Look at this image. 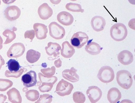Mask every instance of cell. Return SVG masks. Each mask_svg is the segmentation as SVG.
Segmentation results:
<instances>
[{
    "label": "cell",
    "mask_w": 135,
    "mask_h": 103,
    "mask_svg": "<svg viewBox=\"0 0 135 103\" xmlns=\"http://www.w3.org/2000/svg\"><path fill=\"white\" fill-rule=\"evenodd\" d=\"M25 69L24 68H21L17 71H11L7 70L5 71V75L7 77H13L17 78L20 76Z\"/></svg>",
    "instance_id": "cell-30"
},
{
    "label": "cell",
    "mask_w": 135,
    "mask_h": 103,
    "mask_svg": "<svg viewBox=\"0 0 135 103\" xmlns=\"http://www.w3.org/2000/svg\"><path fill=\"white\" fill-rule=\"evenodd\" d=\"M1 0H0V5L1 4Z\"/></svg>",
    "instance_id": "cell-39"
},
{
    "label": "cell",
    "mask_w": 135,
    "mask_h": 103,
    "mask_svg": "<svg viewBox=\"0 0 135 103\" xmlns=\"http://www.w3.org/2000/svg\"><path fill=\"white\" fill-rule=\"evenodd\" d=\"M3 2L6 4H9L13 3L16 0H2Z\"/></svg>",
    "instance_id": "cell-35"
},
{
    "label": "cell",
    "mask_w": 135,
    "mask_h": 103,
    "mask_svg": "<svg viewBox=\"0 0 135 103\" xmlns=\"http://www.w3.org/2000/svg\"><path fill=\"white\" fill-rule=\"evenodd\" d=\"M116 80L118 84L126 89H129L133 83L132 75L129 71L126 70H121L118 71Z\"/></svg>",
    "instance_id": "cell-2"
},
{
    "label": "cell",
    "mask_w": 135,
    "mask_h": 103,
    "mask_svg": "<svg viewBox=\"0 0 135 103\" xmlns=\"http://www.w3.org/2000/svg\"><path fill=\"white\" fill-rule=\"evenodd\" d=\"M3 42L2 39L0 35V50L3 47Z\"/></svg>",
    "instance_id": "cell-37"
},
{
    "label": "cell",
    "mask_w": 135,
    "mask_h": 103,
    "mask_svg": "<svg viewBox=\"0 0 135 103\" xmlns=\"http://www.w3.org/2000/svg\"><path fill=\"white\" fill-rule=\"evenodd\" d=\"M8 100L12 103H21L22 99L19 91L16 88L13 87L7 93Z\"/></svg>",
    "instance_id": "cell-21"
},
{
    "label": "cell",
    "mask_w": 135,
    "mask_h": 103,
    "mask_svg": "<svg viewBox=\"0 0 135 103\" xmlns=\"http://www.w3.org/2000/svg\"><path fill=\"white\" fill-rule=\"evenodd\" d=\"M121 94L119 90L116 87H112L108 91L107 95L108 100L110 103H116L121 97Z\"/></svg>",
    "instance_id": "cell-20"
},
{
    "label": "cell",
    "mask_w": 135,
    "mask_h": 103,
    "mask_svg": "<svg viewBox=\"0 0 135 103\" xmlns=\"http://www.w3.org/2000/svg\"><path fill=\"white\" fill-rule=\"evenodd\" d=\"M127 30L126 26L121 23L114 24L110 30V35L115 41H120L124 40L127 35Z\"/></svg>",
    "instance_id": "cell-1"
},
{
    "label": "cell",
    "mask_w": 135,
    "mask_h": 103,
    "mask_svg": "<svg viewBox=\"0 0 135 103\" xmlns=\"http://www.w3.org/2000/svg\"><path fill=\"white\" fill-rule=\"evenodd\" d=\"M118 61L124 65L131 63L133 60V54L129 51L124 50L120 52L117 56Z\"/></svg>",
    "instance_id": "cell-15"
},
{
    "label": "cell",
    "mask_w": 135,
    "mask_h": 103,
    "mask_svg": "<svg viewBox=\"0 0 135 103\" xmlns=\"http://www.w3.org/2000/svg\"><path fill=\"white\" fill-rule=\"evenodd\" d=\"M86 93L91 103H95L97 102L101 98L102 95V92L100 89L95 86L89 87Z\"/></svg>",
    "instance_id": "cell-10"
},
{
    "label": "cell",
    "mask_w": 135,
    "mask_h": 103,
    "mask_svg": "<svg viewBox=\"0 0 135 103\" xmlns=\"http://www.w3.org/2000/svg\"><path fill=\"white\" fill-rule=\"evenodd\" d=\"M21 80L25 86L27 87L33 86L37 82L36 73L34 71L30 70L22 76Z\"/></svg>",
    "instance_id": "cell-9"
},
{
    "label": "cell",
    "mask_w": 135,
    "mask_h": 103,
    "mask_svg": "<svg viewBox=\"0 0 135 103\" xmlns=\"http://www.w3.org/2000/svg\"><path fill=\"white\" fill-rule=\"evenodd\" d=\"M89 37L85 32H78L74 34L70 40L71 45L74 47L81 48L88 41Z\"/></svg>",
    "instance_id": "cell-5"
},
{
    "label": "cell",
    "mask_w": 135,
    "mask_h": 103,
    "mask_svg": "<svg viewBox=\"0 0 135 103\" xmlns=\"http://www.w3.org/2000/svg\"><path fill=\"white\" fill-rule=\"evenodd\" d=\"M49 34L52 38L56 39H60L64 36L65 32L64 28L57 22L51 23L49 25Z\"/></svg>",
    "instance_id": "cell-6"
},
{
    "label": "cell",
    "mask_w": 135,
    "mask_h": 103,
    "mask_svg": "<svg viewBox=\"0 0 135 103\" xmlns=\"http://www.w3.org/2000/svg\"><path fill=\"white\" fill-rule=\"evenodd\" d=\"M35 32L33 29L28 30L25 32L24 34V37L25 38H29L32 41L35 36Z\"/></svg>",
    "instance_id": "cell-32"
},
{
    "label": "cell",
    "mask_w": 135,
    "mask_h": 103,
    "mask_svg": "<svg viewBox=\"0 0 135 103\" xmlns=\"http://www.w3.org/2000/svg\"><path fill=\"white\" fill-rule=\"evenodd\" d=\"M93 39L90 40L88 42L85 48L86 51L89 54L96 55L99 54L103 49L97 43L92 42Z\"/></svg>",
    "instance_id": "cell-17"
},
{
    "label": "cell",
    "mask_w": 135,
    "mask_h": 103,
    "mask_svg": "<svg viewBox=\"0 0 135 103\" xmlns=\"http://www.w3.org/2000/svg\"><path fill=\"white\" fill-rule=\"evenodd\" d=\"M62 48L61 50V55L64 58H70L75 52L73 47L68 41L64 42L62 44Z\"/></svg>",
    "instance_id": "cell-19"
},
{
    "label": "cell",
    "mask_w": 135,
    "mask_h": 103,
    "mask_svg": "<svg viewBox=\"0 0 135 103\" xmlns=\"http://www.w3.org/2000/svg\"><path fill=\"white\" fill-rule=\"evenodd\" d=\"M50 2L54 4H57L61 1V0H50Z\"/></svg>",
    "instance_id": "cell-36"
},
{
    "label": "cell",
    "mask_w": 135,
    "mask_h": 103,
    "mask_svg": "<svg viewBox=\"0 0 135 103\" xmlns=\"http://www.w3.org/2000/svg\"><path fill=\"white\" fill-rule=\"evenodd\" d=\"M41 56L38 52L31 49L28 50L26 53V59L30 63H34L37 61Z\"/></svg>",
    "instance_id": "cell-22"
},
{
    "label": "cell",
    "mask_w": 135,
    "mask_h": 103,
    "mask_svg": "<svg viewBox=\"0 0 135 103\" xmlns=\"http://www.w3.org/2000/svg\"><path fill=\"white\" fill-rule=\"evenodd\" d=\"M25 96L28 100L34 101L38 99L39 93L35 90H30L25 92Z\"/></svg>",
    "instance_id": "cell-26"
},
{
    "label": "cell",
    "mask_w": 135,
    "mask_h": 103,
    "mask_svg": "<svg viewBox=\"0 0 135 103\" xmlns=\"http://www.w3.org/2000/svg\"><path fill=\"white\" fill-rule=\"evenodd\" d=\"M73 88L71 84L62 79L57 85L55 92L59 95L64 96L69 95Z\"/></svg>",
    "instance_id": "cell-7"
},
{
    "label": "cell",
    "mask_w": 135,
    "mask_h": 103,
    "mask_svg": "<svg viewBox=\"0 0 135 103\" xmlns=\"http://www.w3.org/2000/svg\"><path fill=\"white\" fill-rule=\"evenodd\" d=\"M7 98L6 95H4L3 94H0V103H3Z\"/></svg>",
    "instance_id": "cell-33"
},
{
    "label": "cell",
    "mask_w": 135,
    "mask_h": 103,
    "mask_svg": "<svg viewBox=\"0 0 135 103\" xmlns=\"http://www.w3.org/2000/svg\"><path fill=\"white\" fill-rule=\"evenodd\" d=\"M97 77L103 83H110L114 79V71L110 66H104L102 67L99 69Z\"/></svg>",
    "instance_id": "cell-3"
},
{
    "label": "cell",
    "mask_w": 135,
    "mask_h": 103,
    "mask_svg": "<svg viewBox=\"0 0 135 103\" xmlns=\"http://www.w3.org/2000/svg\"><path fill=\"white\" fill-rule=\"evenodd\" d=\"M68 70L69 76H68L69 77L67 79L72 82H75L78 81L79 77L76 73L77 70L75 69L73 67H72L70 70Z\"/></svg>",
    "instance_id": "cell-29"
},
{
    "label": "cell",
    "mask_w": 135,
    "mask_h": 103,
    "mask_svg": "<svg viewBox=\"0 0 135 103\" xmlns=\"http://www.w3.org/2000/svg\"><path fill=\"white\" fill-rule=\"evenodd\" d=\"M17 29L15 27H13L12 30L6 29L3 33V35L7 38L5 42L3 44H7L11 42L16 37V34L14 31H16Z\"/></svg>",
    "instance_id": "cell-23"
},
{
    "label": "cell",
    "mask_w": 135,
    "mask_h": 103,
    "mask_svg": "<svg viewBox=\"0 0 135 103\" xmlns=\"http://www.w3.org/2000/svg\"><path fill=\"white\" fill-rule=\"evenodd\" d=\"M40 80L42 85L39 87L38 89L42 92H48L50 91L53 85L57 80V77L55 76L49 77L39 73L38 74Z\"/></svg>",
    "instance_id": "cell-4"
},
{
    "label": "cell",
    "mask_w": 135,
    "mask_h": 103,
    "mask_svg": "<svg viewBox=\"0 0 135 103\" xmlns=\"http://www.w3.org/2000/svg\"><path fill=\"white\" fill-rule=\"evenodd\" d=\"M33 28L37 39H43L46 38L48 29L45 25L40 23H36L33 24Z\"/></svg>",
    "instance_id": "cell-14"
},
{
    "label": "cell",
    "mask_w": 135,
    "mask_h": 103,
    "mask_svg": "<svg viewBox=\"0 0 135 103\" xmlns=\"http://www.w3.org/2000/svg\"><path fill=\"white\" fill-rule=\"evenodd\" d=\"M13 85L12 82L9 79H0V91H5L11 87Z\"/></svg>",
    "instance_id": "cell-27"
},
{
    "label": "cell",
    "mask_w": 135,
    "mask_h": 103,
    "mask_svg": "<svg viewBox=\"0 0 135 103\" xmlns=\"http://www.w3.org/2000/svg\"><path fill=\"white\" fill-rule=\"evenodd\" d=\"M42 95L43 96H42V95H40L39 99L35 103H50L52 101V96L51 95L47 94H45H45Z\"/></svg>",
    "instance_id": "cell-31"
},
{
    "label": "cell",
    "mask_w": 135,
    "mask_h": 103,
    "mask_svg": "<svg viewBox=\"0 0 135 103\" xmlns=\"http://www.w3.org/2000/svg\"><path fill=\"white\" fill-rule=\"evenodd\" d=\"M21 13L20 9L16 6L8 7L4 11V14L6 18L11 21L16 20L18 18Z\"/></svg>",
    "instance_id": "cell-11"
},
{
    "label": "cell",
    "mask_w": 135,
    "mask_h": 103,
    "mask_svg": "<svg viewBox=\"0 0 135 103\" xmlns=\"http://www.w3.org/2000/svg\"><path fill=\"white\" fill-rule=\"evenodd\" d=\"M25 51L24 44L21 43H15L13 44L7 52L9 58H17L22 56Z\"/></svg>",
    "instance_id": "cell-8"
},
{
    "label": "cell",
    "mask_w": 135,
    "mask_h": 103,
    "mask_svg": "<svg viewBox=\"0 0 135 103\" xmlns=\"http://www.w3.org/2000/svg\"><path fill=\"white\" fill-rule=\"evenodd\" d=\"M70 1H76L77 0H70Z\"/></svg>",
    "instance_id": "cell-38"
},
{
    "label": "cell",
    "mask_w": 135,
    "mask_h": 103,
    "mask_svg": "<svg viewBox=\"0 0 135 103\" xmlns=\"http://www.w3.org/2000/svg\"><path fill=\"white\" fill-rule=\"evenodd\" d=\"M57 19L60 23L65 26L70 25L74 21L72 15L69 13L64 11L60 12L58 14Z\"/></svg>",
    "instance_id": "cell-16"
},
{
    "label": "cell",
    "mask_w": 135,
    "mask_h": 103,
    "mask_svg": "<svg viewBox=\"0 0 135 103\" xmlns=\"http://www.w3.org/2000/svg\"><path fill=\"white\" fill-rule=\"evenodd\" d=\"M45 49L47 55L49 56L53 55L54 59H55L57 55L60 54L59 51L61 49V47L60 45L56 43L50 42L48 43L47 47H45Z\"/></svg>",
    "instance_id": "cell-18"
},
{
    "label": "cell",
    "mask_w": 135,
    "mask_h": 103,
    "mask_svg": "<svg viewBox=\"0 0 135 103\" xmlns=\"http://www.w3.org/2000/svg\"><path fill=\"white\" fill-rule=\"evenodd\" d=\"M65 7L68 10L73 12L83 13L84 9L81 8V6L78 4L69 3H67Z\"/></svg>",
    "instance_id": "cell-25"
},
{
    "label": "cell",
    "mask_w": 135,
    "mask_h": 103,
    "mask_svg": "<svg viewBox=\"0 0 135 103\" xmlns=\"http://www.w3.org/2000/svg\"><path fill=\"white\" fill-rule=\"evenodd\" d=\"M53 12L52 9L45 3L41 5L38 9V13L40 18L44 20H47L51 17Z\"/></svg>",
    "instance_id": "cell-13"
},
{
    "label": "cell",
    "mask_w": 135,
    "mask_h": 103,
    "mask_svg": "<svg viewBox=\"0 0 135 103\" xmlns=\"http://www.w3.org/2000/svg\"><path fill=\"white\" fill-rule=\"evenodd\" d=\"M73 98L74 102L76 103H83L86 99L84 95L80 91L75 92L73 94Z\"/></svg>",
    "instance_id": "cell-28"
},
{
    "label": "cell",
    "mask_w": 135,
    "mask_h": 103,
    "mask_svg": "<svg viewBox=\"0 0 135 103\" xmlns=\"http://www.w3.org/2000/svg\"><path fill=\"white\" fill-rule=\"evenodd\" d=\"M4 60L1 55H0V70L2 66L4 65Z\"/></svg>",
    "instance_id": "cell-34"
},
{
    "label": "cell",
    "mask_w": 135,
    "mask_h": 103,
    "mask_svg": "<svg viewBox=\"0 0 135 103\" xmlns=\"http://www.w3.org/2000/svg\"><path fill=\"white\" fill-rule=\"evenodd\" d=\"M91 24L93 29L99 32L103 30L106 24L105 19L100 16H96L91 19Z\"/></svg>",
    "instance_id": "cell-12"
},
{
    "label": "cell",
    "mask_w": 135,
    "mask_h": 103,
    "mask_svg": "<svg viewBox=\"0 0 135 103\" xmlns=\"http://www.w3.org/2000/svg\"><path fill=\"white\" fill-rule=\"evenodd\" d=\"M7 64L8 68L11 71H17L22 67L20 65L18 62L14 59H10Z\"/></svg>",
    "instance_id": "cell-24"
}]
</instances>
